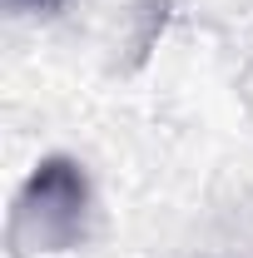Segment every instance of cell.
Listing matches in <instances>:
<instances>
[{
  "mask_svg": "<svg viewBox=\"0 0 253 258\" xmlns=\"http://www.w3.org/2000/svg\"><path fill=\"white\" fill-rule=\"evenodd\" d=\"M90 228V174L70 154L35 164L10 209V248L15 253H70Z\"/></svg>",
  "mask_w": 253,
  "mask_h": 258,
  "instance_id": "obj_1",
  "label": "cell"
},
{
  "mask_svg": "<svg viewBox=\"0 0 253 258\" xmlns=\"http://www.w3.org/2000/svg\"><path fill=\"white\" fill-rule=\"evenodd\" d=\"M30 5H40V10H45V5H60V0H30Z\"/></svg>",
  "mask_w": 253,
  "mask_h": 258,
  "instance_id": "obj_2",
  "label": "cell"
}]
</instances>
